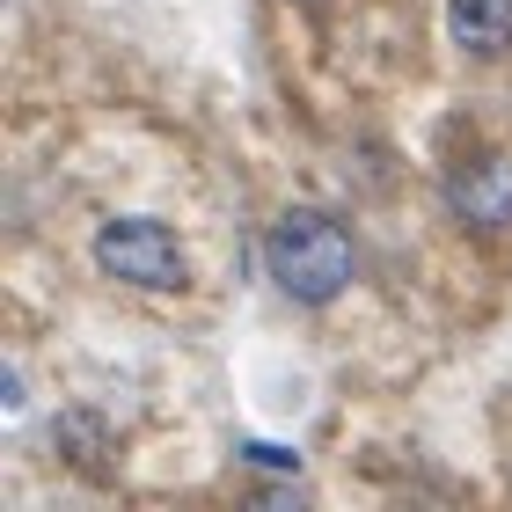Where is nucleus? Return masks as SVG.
Here are the masks:
<instances>
[{
    "mask_svg": "<svg viewBox=\"0 0 512 512\" xmlns=\"http://www.w3.org/2000/svg\"><path fill=\"white\" fill-rule=\"evenodd\" d=\"M447 37L469 59H505L512 52V0H447Z\"/></svg>",
    "mask_w": 512,
    "mask_h": 512,
    "instance_id": "4",
    "label": "nucleus"
},
{
    "mask_svg": "<svg viewBox=\"0 0 512 512\" xmlns=\"http://www.w3.org/2000/svg\"><path fill=\"white\" fill-rule=\"evenodd\" d=\"M242 454H249V461H264V469H293V461H300L293 447H264V439H256V447H242Z\"/></svg>",
    "mask_w": 512,
    "mask_h": 512,
    "instance_id": "5",
    "label": "nucleus"
},
{
    "mask_svg": "<svg viewBox=\"0 0 512 512\" xmlns=\"http://www.w3.org/2000/svg\"><path fill=\"white\" fill-rule=\"evenodd\" d=\"M447 213L476 235H505L512 227V154H476L447 176Z\"/></svg>",
    "mask_w": 512,
    "mask_h": 512,
    "instance_id": "3",
    "label": "nucleus"
},
{
    "mask_svg": "<svg viewBox=\"0 0 512 512\" xmlns=\"http://www.w3.org/2000/svg\"><path fill=\"white\" fill-rule=\"evenodd\" d=\"M96 271L118 278V286H139V293L191 286V256H183V242L161 220H147V213H118V220L96 227Z\"/></svg>",
    "mask_w": 512,
    "mask_h": 512,
    "instance_id": "2",
    "label": "nucleus"
},
{
    "mask_svg": "<svg viewBox=\"0 0 512 512\" xmlns=\"http://www.w3.org/2000/svg\"><path fill=\"white\" fill-rule=\"evenodd\" d=\"M264 264H271V278H278V293H286V300H300V308H322V300H337V293L359 278V249H352V235H344L330 213L293 205V213L271 220Z\"/></svg>",
    "mask_w": 512,
    "mask_h": 512,
    "instance_id": "1",
    "label": "nucleus"
}]
</instances>
